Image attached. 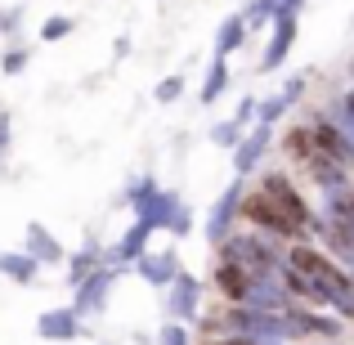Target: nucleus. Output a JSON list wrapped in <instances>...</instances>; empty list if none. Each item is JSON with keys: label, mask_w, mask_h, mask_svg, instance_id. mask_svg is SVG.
<instances>
[{"label": "nucleus", "mask_w": 354, "mask_h": 345, "mask_svg": "<svg viewBox=\"0 0 354 345\" xmlns=\"http://www.w3.org/2000/svg\"><path fill=\"white\" fill-rule=\"evenodd\" d=\"M283 148H287V157H292V162H310L314 153H319V148H314V130H310V121H301V126H292L283 135Z\"/></svg>", "instance_id": "obj_19"}, {"label": "nucleus", "mask_w": 354, "mask_h": 345, "mask_svg": "<svg viewBox=\"0 0 354 345\" xmlns=\"http://www.w3.org/2000/svg\"><path fill=\"white\" fill-rule=\"evenodd\" d=\"M242 198H247V184H242V175L234 184H225L220 189V198H216V207H211V216H207V242H225L229 233H234V225L242 220Z\"/></svg>", "instance_id": "obj_5"}, {"label": "nucleus", "mask_w": 354, "mask_h": 345, "mask_svg": "<svg viewBox=\"0 0 354 345\" xmlns=\"http://www.w3.org/2000/svg\"><path fill=\"white\" fill-rule=\"evenodd\" d=\"M283 260H287L292 269H301V274L310 278L314 287H319L323 310L332 305L341 319H354V278H350L332 256H323V251H319V247H310V242H287Z\"/></svg>", "instance_id": "obj_1"}, {"label": "nucleus", "mask_w": 354, "mask_h": 345, "mask_svg": "<svg viewBox=\"0 0 354 345\" xmlns=\"http://www.w3.org/2000/svg\"><path fill=\"white\" fill-rule=\"evenodd\" d=\"M287 332H292V341H305V337H323V341H337L341 332H346V323L332 319V314L314 310V305H287Z\"/></svg>", "instance_id": "obj_6"}, {"label": "nucleus", "mask_w": 354, "mask_h": 345, "mask_svg": "<svg viewBox=\"0 0 354 345\" xmlns=\"http://www.w3.org/2000/svg\"><path fill=\"white\" fill-rule=\"evenodd\" d=\"M229 90V59H211V68H207V81H202V104H216L220 95Z\"/></svg>", "instance_id": "obj_21"}, {"label": "nucleus", "mask_w": 354, "mask_h": 345, "mask_svg": "<svg viewBox=\"0 0 354 345\" xmlns=\"http://www.w3.org/2000/svg\"><path fill=\"white\" fill-rule=\"evenodd\" d=\"M157 345H193V332H189V323L171 319L162 332H157Z\"/></svg>", "instance_id": "obj_26"}, {"label": "nucleus", "mask_w": 354, "mask_h": 345, "mask_svg": "<svg viewBox=\"0 0 354 345\" xmlns=\"http://www.w3.org/2000/svg\"><path fill=\"white\" fill-rule=\"evenodd\" d=\"M242 135H247V126H242V121H238V117H229V121H225V126H216V130H211V139H216V144H220V148H234V144H238V139H242Z\"/></svg>", "instance_id": "obj_27"}, {"label": "nucleus", "mask_w": 354, "mask_h": 345, "mask_svg": "<svg viewBox=\"0 0 354 345\" xmlns=\"http://www.w3.org/2000/svg\"><path fill=\"white\" fill-rule=\"evenodd\" d=\"M260 193H265V202L278 211V216L287 220V225L296 229V238L301 242H310L314 233H319V220H314V211L305 207V198L292 189V180H287L283 171H269L265 180H260Z\"/></svg>", "instance_id": "obj_3"}, {"label": "nucleus", "mask_w": 354, "mask_h": 345, "mask_svg": "<svg viewBox=\"0 0 354 345\" xmlns=\"http://www.w3.org/2000/svg\"><path fill=\"white\" fill-rule=\"evenodd\" d=\"M72 27H77V23H72L68 14H54V18H45V23H41V41L54 45V41H63V36H72Z\"/></svg>", "instance_id": "obj_25"}, {"label": "nucleus", "mask_w": 354, "mask_h": 345, "mask_svg": "<svg viewBox=\"0 0 354 345\" xmlns=\"http://www.w3.org/2000/svg\"><path fill=\"white\" fill-rule=\"evenodd\" d=\"M9 139H14V126H9V113L0 108V166H5V153H9Z\"/></svg>", "instance_id": "obj_30"}, {"label": "nucleus", "mask_w": 354, "mask_h": 345, "mask_svg": "<svg viewBox=\"0 0 354 345\" xmlns=\"http://www.w3.org/2000/svg\"><path fill=\"white\" fill-rule=\"evenodd\" d=\"M113 283H117V265H99L90 278H81V283H77V301H72V310H77L81 319H95V314H104Z\"/></svg>", "instance_id": "obj_7"}, {"label": "nucleus", "mask_w": 354, "mask_h": 345, "mask_svg": "<svg viewBox=\"0 0 354 345\" xmlns=\"http://www.w3.org/2000/svg\"><path fill=\"white\" fill-rule=\"evenodd\" d=\"M220 256L238 260V265L247 269L251 278H269V274H278V265H283V256H278V251L269 247L265 238H260V229H251V233H229V238L220 242Z\"/></svg>", "instance_id": "obj_4"}, {"label": "nucleus", "mask_w": 354, "mask_h": 345, "mask_svg": "<svg viewBox=\"0 0 354 345\" xmlns=\"http://www.w3.org/2000/svg\"><path fill=\"white\" fill-rule=\"evenodd\" d=\"M126 202L135 207V220L153 225V233L166 229V233H175V238H189V229H193L189 207H184L171 189H162L153 175H139V180L126 189Z\"/></svg>", "instance_id": "obj_2"}, {"label": "nucleus", "mask_w": 354, "mask_h": 345, "mask_svg": "<svg viewBox=\"0 0 354 345\" xmlns=\"http://www.w3.org/2000/svg\"><path fill=\"white\" fill-rule=\"evenodd\" d=\"M269 130H274V126H260V121H256V130H247V135L234 144V171L242 175V180H247L260 162H265L269 144H274V135H269Z\"/></svg>", "instance_id": "obj_10"}, {"label": "nucleus", "mask_w": 354, "mask_h": 345, "mask_svg": "<svg viewBox=\"0 0 354 345\" xmlns=\"http://www.w3.org/2000/svg\"><path fill=\"white\" fill-rule=\"evenodd\" d=\"M256 104H260L256 95H242V104H238V113H234V117L242 121V126H247V121H251V113H256Z\"/></svg>", "instance_id": "obj_31"}, {"label": "nucleus", "mask_w": 354, "mask_h": 345, "mask_svg": "<svg viewBox=\"0 0 354 345\" xmlns=\"http://www.w3.org/2000/svg\"><path fill=\"white\" fill-rule=\"evenodd\" d=\"M135 274L144 278L148 287H171L175 274H180V256L175 251H144L135 260Z\"/></svg>", "instance_id": "obj_14"}, {"label": "nucleus", "mask_w": 354, "mask_h": 345, "mask_svg": "<svg viewBox=\"0 0 354 345\" xmlns=\"http://www.w3.org/2000/svg\"><path fill=\"white\" fill-rule=\"evenodd\" d=\"M287 113H292V99H287L283 90H278V95H269V99H260V104H256V121H260V126H278V121H283Z\"/></svg>", "instance_id": "obj_22"}, {"label": "nucleus", "mask_w": 354, "mask_h": 345, "mask_svg": "<svg viewBox=\"0 0 354 345\" xmlns=\"http://www.w3.org/2000/svg\"><path fill=\"white\" fill-rule=\"evenodd\" d=\"M166 314L171 319H180V323H198L202 319V283L193 274H175V283H171V296H166Z\"/></svg>", "instance_id": "obj_9"}, {"label": "nucleus", "mask_w": 354, "mask_h": 345, "mask_svg": "<svg viewBox=\"0 0 354 345\" xmlns=\"http://www.w3.org/2000/svg\"><path fill=\"white\" fill-rule=\"evenodd\" d=\"M23 27V9H0V36H18Z\"/></svg>", "instance_id": "obj_29"}, {"label": "nucleus", "mask_w": 354, "mask_h": 345, "mask_svg": "<svg viewBox=\"0 0 354 345\" xmlns=\"http://www.w3.org/2000/svg\"><path fill=\"white\" fill-rule=\"evenodd\" d=\"M36 332H41V341H77V337H86L81 314L72 310V305H63V310H45L41 319H36Z\"/></svg>", "instance_id": "obj_13"}, {"label": "nucleus", "mask_w": 354, "mask_h": 345, "mask_svg": "<svg viewBox=\"0 0 354 345\" xmlns=\"http://www.w3.org/2000/svg\"><path fill=\"white\" fill-rule=\"evenodd\" d=\"M27 63H32V50H27V45H9V50L0 54V72H5V77H18Z\"/></svg>", "instance_id": "obj_24"}, {"label": "nucleus", "mask_w": 354, "mask_h": 345, "mask_svg": "<svg viewBox=\"0 0 354 345\" xmlns=\"http://www.w3.org/2000/svg\"><path fill=\"white\" fill-rule=\"evenodd\" d=\"M41 260L32 256V251H5L0 256V274L9 278V283H18V287H27V283H36V274H41Z\"/></svg>", "instance_id": "obj_17"}, {"label": "nucleus", "mask_w": 354, "mask_h": 345, "mask_svg": "<svg viewBox=\"0 0 354 345\" xmlns=\"http://www.w3.org/2000/svg\"><path fill=\"white\" fill-rule=\"evenodd\" d=\"M341 117H346V126H354V90H346V99H341Z\"/></svg>", "instance_id": "obj_33"}, {"label": "nucleus", "mask_w": 354, "mask_h": 345, "mask_svg": "<svg viewBox=\"0 0 354 345\" xmlns=\"http://www.w3.org/2000/svg\"><path fill=\"white\" fill-rule=\"evenodd\" d=\"M23 251H32L41 265H59V260H68V251H63V242L54 238L45 225H27V247Z\"/></svg>", "instance_id": "obj_16"}, {"label": "nucleus", "mask_w": 354, "mask_h": 345, "mask_svg": "<svg viewBox=\"0 0 354 345\" xmlns=\"http://www.w3.org/2000/svg\"><path fill=\"white\" fill-rule=\"evenodd\" d=\"M247 36H251L247 18H242V14H229L225 23H220V32H216V54H220V59H229V54H238L242 45H247Z\"/></svg>", "instance_id": "obj_18"}, {"label": "nucleus", "mask_w": 354, "mask_h": 345, "mask_svg": "<svg viewBox=\"0 0 354 345\" xmlns=\"http://www.w3.org/2000/svg\"><path fill=\"white\" fill-rule=\"evenodd\" d=\"M99 265H104V251H99V242H86V247H81L77 256H68V283L77 287L81 278H90Z\"/></svg>", "instance_id": "obj_20"}, {"label": "nucleus", "mask_w": 354, "mask_h": 345, "mask_svg": "<svg viewBox=\"0 0 354 345\" xmlns=\"http://www.w3.org/2000/svg\"><path fill=\"white\" fill-rule=\"evenodd\" d=\"M283 95L292 99V104H301V95H305V77H292V81L283 86Z\"/></svg>", "instance_id": "obj_32"}, {"label": "nucleus", "mask_w": 354, "mask_h": 345, "mask_svg": "<svg viewBox=\"0 0 354 345\" xmlns=\"http://www.w3.org/2000/svg\"><path fill=\"white\" fill-rule=\"evenodd\" d=\"M310 130H314V148H319L323 157H332V162H341V166L350 171V166H354V139L346 135V130H341L337 121H328L323 113L310 117ZM319 153H314V157H319Z\"/></svg>", "instance_id": "obj_8"}, {"label": "nucleus", "mask_w": 354, "mask_h": 345, "mask_svg": "<svg viewBox=\"0 0 354 345\" xmlns=\"http://www.w3.org/2000/svg\"><path fill=\"white\" fill-rule=\"evenodd\" d=\"M251 283H256V278H251L238 260H229V256L216 260V292H220V301H225V305H242V301H247V292H251Z\"/></svg>", "instance_id": "obj_11"}, {"label": "nucleus", "mask_w": 354, "mask_h": 345, "mask_svg": "<svg viewBox=\"0 0 354 345\" xmlns=\"http://www.w3.org/2000/svg\"><path fill=\"white\" fill-rule=\"evenodd\" d=\"M292 41H296V14H278L274 18V36H269L265 54H260V72H278L292 54Z\"/></svg>", "instance_id": "obj_12"}, {"label": "nucleus", "mask_w": 354, "mask_h": 345, "mask_svg": "<svg viewBox=\"0 0 354 345\" xmlns=\"http://www.w3.org/2000/svg\"><path fill=\"white\" fill-rule=\"evenodd\" d=\"M148 238H153V225H144V220H135L126 233L117 238V247L104 256V265H135L139 256L148 251Z\"/></svg>", "instance_id": "obj_15"}, {"label": "nucleus", "mask_w": 354, "mask_h": 345, "mask_svg": "<svg viewBox=\"0 0 354 345\" xmlns=\"http://www.w3.org/2000/svg\"><path fill=\"white\" fill-rule=\"evenodd\" d=\"M242 18H247V27H251V32H260V27H269V23L278 18V0H251Z\"/></svg>", "instance_id": "obj_23"}, {"label": "nucleus", "mask_w": 354, "mask_h": 345, "mask_svg": "<svg viewBox=\"0 0 354 345\" xmlns=\"http://www.w3.org/2000/svg\"><path fill=\"white\" fill-rule=\"evenodd\" d=\"M180 95H184V77H166L162 86H157V104H175Z\"/></svg>", "instance_id": "obj_28"}]
</instances>
